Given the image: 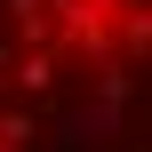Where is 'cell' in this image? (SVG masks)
<instances>
[{
	"label": "cell",
	"mask_w": 152,
	"mask_h": 152,
	"mask_svg": "<svg viewBox=\"0 0 152 152\" xmlns=\"http://www.w3.org/2000/svg\"><path fill=\"white\" fill-rule=\"evenodd\" d=\"M0 152H152V0H0Z\"/></svg>",
	"instance_id": "cell-1"
}]
</instances>
